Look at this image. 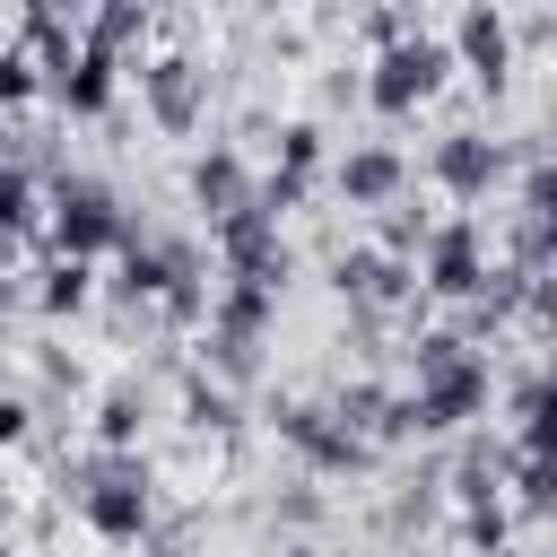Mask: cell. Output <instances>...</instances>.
<instances>
[{"mask_svg": "<svg viewBox=\"0 0 557 557\" xmlns=\"http://www.w3.org/2000/svg\"><path fill=\"white\" fill-rule=\"evenodd\" d=\"M322 183H331V200H339L357 226H374V218H392L400 200H418V157H409L392 131H366V139H348V148L322 157Z\"/></svg>", "mask_w": 557, "mask_h": 557, "instance_id": "277c9868", "label": "cell"}, {"mask_svg": "<svg viewBox=\"0 0 557 557\" xmlns=\"http://www.w3.org/2000/svg\"><path fill=\"white\" fill-rule=\"evenodd\" d=\"M392 9H418V0H392Z\"/></svg>", "mask_w": 557, "mask_h": 557, "instance_id": "30bf717a", "label": "cell"}, {"mask_svg": "<svg viewBox=\"0 0 557 557\" xmlns=\"http://www.w3.org/2000/svg\"><path fill=\"white\" fill-rule=\"evenodd\" d=\"M0 139H9V122H0Z\"/></svg>", "mask_w": 557, "mask_h": 557, "instance_id": "8fae6325", "label": "cell"}, {"mask_svg": "<svg viewBox=\"0 0 557 557\" xmlns=\"http://www.w3.org/2000/svg\"><path fill=\"white\" fill-rule=\"evenodd\" d=\"M122 87L139 96V122H148L165 148H191V139L209 131L218 78H209V61H200V52H183V44H148V52H131Z\"/></svg>", "mask_w": 557, "mask_h": 557, "instance_id": "7a4b0ae2", "label": "cell"}, {"mask_svg": "<svg viewBox=\"0 0 557 557\" xmlns=\"http://www.w3.org/2000/svg\"><path fill=\"white\" fill-rule=\"evenodd\" d=\"M26 444H35V392L0 383V453H26Z\"/></svg>", "mask_w": 557, "mask_h": 557, "instance_id": "ba28073f", "label": "cell"}, {"mask_svg": "<svg viewBox=\"0 0 557 557\" xmlns=\"http://www.w3.org/2000/svg\"><path fill=\"white\" fill-rule=\"evenodd\" d=\"M26 305H35L44 322H78V313H96V305H104V261L44 252V261H35V287H26Z\"/></svg>", "mask_w": 557, "mask_h": 557, "instance_id": "8992f818", "label": "cell"}, {"mask_svg": "<svg viewBox=\"0 0 557 557\" xmlns=\"http://www.w3.org/2000/svg\"><path fill=\"white\" fill-rule=\"evenodd\" d=\"M131 235H139V226H131V209H122V191H113V183H96V174H61V183H44V226H35V244H44V252L113 261Z\"/></svg>", "mask_w": 557, "mask_h": 557, "instance_id": "3957f363", "label": "cell"}, {"mask_svg": "<svg viewBox=\"0 0 557 557\" xmlns=\"http://www.w3.org/2000/svg\"><path fill=\"white\" fill-rule=\"evenodd\" d=\"M78 531H87L104 557H139V548L157 540V487H148V470H139V461L96 470V479L78 487Z\"/></svg>", "mask_w": 557, "mask_h": 557, "instance_id": "5b68a950", "label": "cell"}, {"mask_svg": "<svg viewBox=\"0 0 557 557\" xmlns=\"http://www.w3.org/2000/svg\"><path fill=\"white\" fill-rule=\"evenodd\" d=\"M453 87H461V78H453V52H444V35L418 26V17L392 26V35H374V52H366V70H357V104H366L383 131L426 122Z\"/></svg>", "mask_w": 557, "mask_h": 557, "instance_id": "6da1fadb", "label": "cell"}, {"mask_svg": "<svg viewBox=\"0 0 557 557\" xmlns=\"http://www.w3.org/2000/svg\"><path fill=\"white\" fill-rule=\"evenodd\" d=\"M0 366H9V322H0Z\"/></svg>", "mask_w": 557, "mask_h": 557, "instance_id": "9c48e42d", "label": "cell"}, {"mask_svg": "<svg viewBox=\"0 0 557 557\" xmlns=\"http://www.w3.org/2000/svg\"><path fill=\"white\" fill-rule=\"evenodd\" d=\"M87 9H96V0H87Z\"/></svg>", "mask_w": 557, "mask_h": 557, "instance_id": "7c38bea8", "label": "cell"}, {"mask_svg": "<svg viewBox=\"0 0 557 557\" xmlns=\"http://www.w3.org/2000/svg\"><path fill=\"white\" fill-rule=\"evenodd\" d=\"M44 226V174L26 157H0V252H26Z\"/></svg>", "mask_w": 557, "mask_h": 557, "instance_id": "52a82bcc", "label": "cell"}]
</instances>
